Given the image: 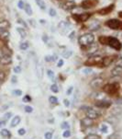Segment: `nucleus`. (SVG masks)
I'll return each mask as SVG.
<instances>
[{
	"label": "nucleus",
	"instance_id": "cd10ccee",
	"mask_svg": "<svg viewBox=\"0 0 122 139\" xmlns=\"http://www.w3.org/2000/svg\"><path fill=\"white\" fill-rule=\"evenodd\" d=\"M50 90H51L52 92H54V93H58V92H59L58 86H57L56 84H53V85H51V86H50Z\"/></svg>",
	"mask_w": 122,
	"mask_h": 139
},
{
	"label": "nucleus",
	"instance_id": "e433bc0d",
	"mask_svg": "<svg viewBox=\"0 0 122 139\" xmlns=\"http://www.w3.org/2000/svg\"><path fill=\"white\" fill-rule=\"evenodd\" d=\"M82 72H83V74L88 75V74L92 73V69H91V68H85V69H83V70H82Z\"/></svg>",
	"mask_w": 122,
	"mask_h": 139
},
{
	"label": "nucleus",
	"instance_id": "393cba45",
	"mask_svg": "<svg viewBox=\"0 0 122 139\" xmlns=\"http://www.w3.org/2000/svg\"><path fill=\"white\" fill-rule=\"evenodd\" d=\"M35 1H36L37 5L39 7L40 9H42V10H45L46 9V5H45V3H44L43 0H35Z\"/></svg>",
	"mask_w": 122,
	"mask_h": 139
},
{
	"label": "nucleus",
	"instance_id": "f704fd0d",
	"mask_svg": "<svg viewBox=\"0 0 122 139\" xmlns=\"http://www.w3.org/2000/svg\"><path fill=\"white\" fill-rule=\"evenodd\" d=\"M15 96H21L22 95V91L19 90V89H16V90H13L12 92Z\"/></svg>",
	"mask_w": 122,
	"mask_h": 139
},
{
	"label": "nucleus",
	"instance_id": "20e7f679",
	"mask_svg": "<svg viewBox=\"0 0 122 139\" xmlns=\"http://www.w3.org/2000/svg\"><path fill=\"white\" fill-rule=\"evenodd\" d=\"M85 65L86 66H93V65H101L102 67V57L98 56V55H94L89 57L86 62Z\"/></svg>",
	"mask_w": 122,
	"mask_h": 139
},
{
	"label": "nucleus",
	"instance_id": "0e129e2a",
	"mask_svg": "<svg viewBox=\"0 0 122 139\" xmlns=\"http://www.w3.org/2000/svg\"><path fill=\"white\" fill-rule=\"evenodd\" d=\"M59 1H63V0H59Z\"/></svg>",
	"mask_w": 122,
	"mask_h": 139
},
{
	"label": "nucleus",
	"instance_id": "69168bd1",
	"mask_svg": "<svg viewBox=\"0 0 122 139\" xmlns=\"http://www.w3.org/2000/svg\"><path fill=\"white\" fill-rule=\"evenodd\" d=\"M121 44H122V43H121Z\"/></svg>",
	"mask_w": 122,
	"mask_h": 139
},
{
	"label": "nucleus",
	"instance_id": "5701e85b",
	"mask_svg": "<svg viewBox=\"0 0 122 139\" xmlns=\"http://www.w3.org/2000/svg\"><path fill=\"white\" fill-rule=\"evenodd\" d=\"M17 31L19 33L20 37L22 39L26 38V36H27V31L25 30L23 28H17Z\"/></svg>",
	"mask_w": 122,
	"mask_h": 139
},
{
	"label": "nucleus",
	"instance_id": "2f4dec72",
	"mask_svg": "<svg viewBox=\"0 0 122 139\" xmlns=\"http://www.w3.org/2000/svg\"><path fill=\"white\" fill-rule=\"evenodd\" d=\"M5 78H6V74L3 71H0V83L4 82Z\"/></svg>",
	"mask_w": 122,
	"mask_h": 139
},
{
	"label": "nucleus",
	"instance_id": "c03bdc74",
	"mask_svg": "<svg viewBox=\"0 0 122 139\" xmlns=\"http://www.w3.org/2000/svg\"><path fill=\"white\" fill-rule=\"evenodd\" d=\"M115 64H116V65H118V66H120V67H122V59H121V58H118V60H116Z\"/></svg>",
	"mask_w": 122,
	"mask_h": 139
},
{
	"label": "nucleus",
	"instance_id": "c85d7f7f",
	"mask_svg": "<svg viewBox=\"0 0 122 139\" xmlns=\"http://www.w3.org/2000/svg\"><path fill=\"white\" fill-rule=\"evenodd\" d=\"M49 101L51 104H56L58 102V99L56 97H54V96H50L49 98Z\"/></svg>",
	"mask_w": 122,
	"mask_h": 139
},
{
	"label": "nucleus",
	"instance_id": "9b49d317",
	"mask_svg": "<svg viewBox=\"0 0 122 139\" xmlns=\"http://www.w3.org/2000/svg\"><path fill=\"white\" fill-rule=\"evenodd\" d=\"M116 57H117L116 55H109V56H106V57L102 58V67L109 66L110 64L115 61Z\"/></svg>",
	"mask_w": 122,
	"mask_h": 139
},
{
	"label": "nucleus",
	"instance_id": "09e8293b",
	"mask_svg": "<svg viewBox=\"0 0 122 139\" xmlns=\"http://www.w3.org/2000/svg\"><path fill=\"white\" fill-rule=\"evenodd\" d=\"M11 116H12V113H6L5 115H4V119L7 121V120H8Z\"/></svg>",
	"mask_w": 122,
	"mask_h": 139
},
{
	"label": "nucleus",
	"instance_id": "680f3d73",
	"mask_svg": "<svg viewBox=\"0 0 122 139\" xmlns=\"http://www.w3.org/2000/svg\"><path fill=\"white\" fill-rule=\"evenodd\" d=\"M118 16H119V18H122V11L118 12Z\"/></svg>",
	"mask_w": 122,
	"mask_h": 139
},
{
	"label": "nucleus",
	"instance_id": "58836bf2",
	"mask_svg": "<svg viewBox=\"0 0 122 139\" xmlns=\"http://www.w3.org/2000/svg\"><path fill=\"white\" fill-rule=\"evenodd\" d=\"M18 8H19L20 9H23V8H24V7H25L24 2H23L22 0H19V1H18Z\"/></svg>",
	"mask_w": 122,
	"mask_h": 139
},
{
	"label": "nucleus",
	"instance_id": "9d476101",
	"mask_svg": "<svg viewBox=\"0 0 122 139\" xmlns=\"http://www.w3.org/2000/svg\"><path fill=\"white\" fill-rule=\"evenodd\" d=\"M11 63H12L11 54H7V53H3V54L0 57V64H4V65H7V64H9Z\"/></svg>",
	"mask_w": 122,
	"mask_h": 139
},
{
	"label": "nucleus",
	"instance_id": "052dcab7",
	"mask_svg": "<svg viewBox=\"0 0 122 139\" xmlns=\"http://www.w3.org/2000/svg\"><path fill=\"white\" fill-rule=\"evenodd\" d=\"M39 22H40V23H42V24H44V23H45V20H44V19H40V20H39Z\"/></svg>",
	"mask_w": 122,
	"mask_h": 139
},
{
	"label": "nucleus",
	"instance_id": "13d9d810",
	"mask_svg": "<svg viewBox=\"0 0 122 139\" xmlns=\"http://www.w3.org/2000/svg\"><path fill=\"white\" fill-rule=\"evenodd\" d=\"M74 34H75V32H74V31H72V33L70 34V36H69V38H70V39H72V40H73V39L74 38V37H73V36H74Z\"/></svg>",
	"mask_w": 122,
	"mask_h": 139
},
{
	"label": "nucleus",
	"instance_id": "f3484780",
	"mask_svg": "<svg viewBox=\"0 0 122 139\" xmlns=\"http://www.w3.org/2000/svg\"><path fill=\"white\" fill-rule=\"evenodd\" d=\"M81 124H82L83 126L85 127H91L94 124V122H93V119H90V118L86 117V118H84L81 121Z\"/></svg>",
	"mask_w": 122,
	"mask_h": 139
},
{
	"label": "nucleus",
	"instance_id": "2eb2a0df",
	"mask_svg": "<svg viewBox=\"0 0 122 139\" xmlns=\"http://www.w3.org/2000/svg\"><path fill=\"white\" fill-rule=\"evenodd\" d=\"M111 75L113 76H119L122 75V67L116 65L112 70H111Z\"/></svg>",
	"mask_w": 122,
	"mask_h": 139
},
{
	"label": "nucleus",
	"instance_id": "ddd939ff",
	"mask_svg": "<svg viewBox=\"0 0 122 139\" xmlns=\"http://www.w3.org/2000/svg\"><path fill=\"white\" fill-rule=\"evenodd\" d=\"M87 48H86V53L88 54V55H92V54H94L95 53H97L98 51V44L97 43H95V42H93V43H91L90 45H88V46H86Z\"/></svg>",
	"mask_w": 122,
	"mask_h": 139
},
{
	"label": "nucleus",
	"instance_id": "6e6552de",
	"mask_svg": "<svg viewBox=\"0 0 122 139\" xmlns=\"http://www.w3.org/2000/svg\"><path fill=\"white\" fill-rule=\"evenodd\" d=\"M86 116L90 119H97L98 117L100 116V113H98L97 110L93 109V108H86Z\"/></svg>",
	"mask_w": 122,
	"mask_h": 139
},
{
	"label": "nucleus",
	"instance_id": "4c0bfd02",
	"mask_svg": "<svg viewBox=\"0 0 122 139\" xmlns=\"http://www.w3.org/2000/svg\"><path fill=\"white\" fill-rule=\"evenodd\" d=\"M86 139H100V137L97 135H89Z\"/></svg>",
	"mask_w": 122,
	"mask_h": 139
},
{
	"label": "nucleus",
	"instance_id": "a878e982",
	"mask_svg": "<svg viewBox=\"0 0 122 139\" xmlns=\"http://www.w3.org/2000/svg\"><path fill=\"white\" fill-rule=\"evenodd\" d=\"M0 134H1V135H2L3 137H10V136H11L10 132H9L7 129H2L1 132H0Z\"/></svg>",
	"mask_w": 122,
	"mask_h": 139
},
{
	"label": "nucleus",
	"instance_id": "4be33fe9",
	"mask_svg": "<svg viewBox=\"0 0 122 139\" xmlns=\"http://www.w3.org/2000/svg\"><path fill=\"white\" fill-rule=\"evenodd\" d=\"M19 123H20V117L19 116H15L12 119V122H11V127L17 126Z\"/></svg>",
	"mask_w": 122,
	"mask_h": 139
},
{
	"label": "nucleus",
	"instance_id": "7c9ffc66",
	"mask_svg": "<svg viewBox=\"0 0 122 139\" xmlns=\"http://www.w3.org/2000/svg\"><path fill=\"white\" fill-rule=\"evenodd\" d=\"M19 48H20L21 50H27V49L29 48V43H28V42H23V43H21V44L19 45Z\"/></svg>",
	"mask_w": 122,
	"mask_h": 139
},
{
	"label": "nucleus",
	"instance_id": "c756f323",
	"mask_svg": "<svg viewBox=\"0 0 122 139\" xmlns=\"http://www.w3.org/2000/svg\"><path fill=\"white\" fill-rule=\"evenodd\" d=\"M55 56H51V55H46L45 56V61L46 62H52V61H54L55 59Z\"/></svg>",
	"mask_w": 122,
	"mask_h": 139
},
{
	"label": "nucleus",
	"instance_id": "1a4fd4ad",
	"mask_svg": "<svg viewBox=\"0 0 122 139\" xmlns=\"http://www.w3.org/2000/svg\"><path fill=\"white\" fill-rule=\"evenodd\" d=\"M76 4L73 0H68V1H64L62 4H61V8L64 10H72L75 8Z\"/></svg>",
	"mask_w": 122,
	"mask_h": 139
},
{
	"label": "nucleus",
	"instance_id": "37998d69",
	"mask_svg": "<svg viewBox=\"0 0 122 139\" xmlns=\"http://www.w3.org/2000/svg\"><path fill=\"white\" fill-rule=\"evenodd\" d=\"M47 75H48V76H49L50 78H53L54 77V73L51 71V70H47Z\"/></svg>",
	"mask_w": 122,
	"mask_h": 139
},
{
	"label": "nucleus",
	"instance_id": "de8ad7c7",
	"mask_svg": "<svg viewBox=\"0 0 122 139\" xmlns=\"http://www.w3.org/2000/svg\"><path fill=\"white\" fill-rule=\"evenodd\" d=\"M45 139H51L52 138V134L51 133H50V132H48V133H46L45 134Z\"/></svg>",
	"mask_w": 122,
	"mask_h": 139
},
{
	"label": "nucleus",
	"instance_id": "6ab92c4d",
	"mask_svg": "<svg viewBox=\"0 0 122 139\" xmlns=\"http://www.w3.org/2000/svg\"><path fill=\"white\" fill-rule=\"evenodd\" d=\"M96 105L97 107H100V108H108V107H110V105H111V102L107 101H97L96 103Z\"/></svg>",
	"mask_w": 122,
	"mask_h": 139
},
{
	"label": "nucleus",
	"instance_id": "39448f33",
	"mask_svg": "<svg viewBox=\"0 0 122 139\" xmlns=\"http://www.w3.org/2000/svg\"><path fill=\"white\" fill-rule=\"evenodd\" d=\"M108 45L111 48H113V49H115L117 51H120L122 48L121 42L117 38H114V37H109V39H108Z\"/></svg>",
	"mask_w": 122,
	"mask_h": 139
},
{
	"label": "nucleus",
	"instance_id": "bf43d9fd",
	"mask_svg": "<svg viewBox=\"0 0 122 139\" xmlns=\"http://www.w3.org/2000/svg\"><path fill=\"white\" fill-rule=\"evenodd\" d=\"M118 58H121L122 59V51H120V53H119V54H118Z\"/></svg>",
	"mask_w": 122,
	"mask_h": 139
},
{
	"label": "nucleus",
	"instance_id": "7ed1b4c3",
	"mask_svg": "<svg viewBox=\"0 0 122 139\" xmlns=\"http://www.w3.org/2000/svg\"><path fill=\"white\" fill-rule=\"evenodd\" d=\"M118 89H119V85H118V82L108 84V85L104 86V88H103V90H104L106 93L109 94V95H114V94H116V93L118 91Z\"/></svg>",
	"mask_w": 122,
	"mask_h": 139
},
{
	"label": "nucleus",
	"instance_id": "79ce46f5",
	"mask_svg": "<svg viewBox=\"0 0 122 139\" xmlns=\"http://www.w3.org/2000/svg\"><path fill=\"white\" fill-rule=\"evenodd\" d=\"M32 111H33L32 107H30V106H26V107H25V112H26V113H32Z\"/></svg>",
	"mask_w": 122,
	"mask_h": 139
},
{
	"label": "nucleus",
	"instance_id": "a19ab883",
	"mask_svg": "<svg viewBox=\"0 0 122 139\" xmlns=\"http://www.w3.org/2000/svg\"><path fill=\"white\" fill-rule=\"evenodd\" d=\"M14 72H15L16 74H19V73L21 72V67L18 66H18H15V67H14Z\"/></svg>",
	"mask_w": 122,
	"mask_h": 139
},
{
	"label": "nucleus",
	"instance_id": "603ef678",
	"mask_svg": "<svg viewBox=\"0 0 122 139\" xmlns=\"http://www.w3.org/2000/svg\"><path fill=\"white\" fill-rule=\"evenodd\" d=\"M73 87H70V88L68 89V90H67V94H68V95H70V94H71V93L73 92Z\"/></svg>",
	"mask_w": 122,
	"mask_h": 139
},
{
	"label": "nucleus",
	"instance_id": "72a5a7b5",
	"mask_svg": "<svg viewBox=\"0 0 122 139\" xmlns=\"http://www.w3.org/2000/svg\"><path fill=\"white\" fill-rule=\"evenodd\" d=\"M100 131H101L102 133H108V126L105 125V124H102V125L100 126Z\"/></svg>",
	"mask_w": 122,
	"mask_h": 139
},
{
	"label": "nucleus",
	"instance_id": "e2e57ef3",
	"mask_svg": "<svg viewBox=\"0 0 122 139\" xmlns=\"http://www.w3.org/2000/svg\"><path fill=\"white\" fill-rule=\"evenodd\" d=\"M120 37H121V39H122V33H121V35H120Z\"/></svg>",
	"mask_w": 122,
	"mask_h": 139
},
{
	"label": "nucleus",
	"instance_id": "8fccbe9b",
	"mask_svg": "<svg viewBox=\"0 0 122 139\" xmlns=\"http://www.w3.org/2000/svg\"><path fill=\"white\" fill-rule=\"evenodd\" d=\"M63 102H64V105H65L66 107H69V106H70V101H68V100H64Z\"/></svg>",
	"mask_w": 122,
	"mask_h": 139
},
{
	"label": "nucleus",
	"instance_id": "473e14b6",
	"mask_svg": "<svg viewBox=\"0 0 122 139\" xmlns=\"http://www.w3.org/2000/svg\"><path fill=\"white\" fill-rule=\"evenodd\" d=\"M70 135H71V132H70L69 130L64 131V132H63V134H62V136H63V137H65V138H68Z\"/></svg>",
	"mask_w": 122,
	"mask_h": 139
},
{
	"label": "nucleus",
	"instance_id": "4468645a",
	"mask_svg": "<svg viewBox=\"0 0 122 139\" xmlns=\"http://www.w3.org/2000/svg\"><path fill=\"white\" fill-rule=\"evenodd\" d=\"M103 82H104V80L102 77H95L94 79H92L90 81V86L92 88H98L103 84Z\"/></svg>",
	"mask_w": 122,
	"mask_h": 139
},
{
	"label": "nucleus",
	"instance_id": "ea45409f",
	"mask_svg": "<svg viewBox=\"0 0 122 139\" xmlns=\"http://www.w3.org/2000/svg\"><path fill=\"white\" fill-rule=\"evenodd\" d=\"M61 127L62 128V129H69L70 125H69V124H68V123H66V122H63V123L61 124Z\"/></svg>",
	"mask_w": 122,
	"mask_h": 139
},
{
	"label": "nucleus",
	"instance_id": "3c124183",
	"mask_svg": "<svg viewBox=\"0 0 122 139\" xmlns=\"http://www.w3.org/2000/svg\"><path fill=\"white\" fill-rule=\"evenodd\" d=\"M18 23H20V24H22V25L25 26V27H27V24L25 23L22 19H18Z\"/></svg>",
	"mask_w": 122,
	"mask_h": 139
},
{
	"label": "nucleus",
	"instance_id": "f03ea898",
	"mask_svg": "<svg viewBox=\"0 0 122 139\" xmlns=\"http://www.w3.org/2000/svg\"><path fill=\"white\" fill-rule=\"evenodd\" d=\"M106 25L114 30H122V21L116 19H111L108 20L106 22Z\"/></svg>",
	"mask_w": 122,
	"mask_h": 139
},
{
	"label": "nucleus",
	"instance_id": "a18cd8bd",
	"mask_svg": "<svg viewBox=\"0 0 122 139\" xmlns=\"http://www.w3.org/2000/svg\"><path fill=\"white\" fill-rule=\"evenodd\" d=\"M30 101H31V98H30L29 95H26L24 98H23V101H24V102H29Z\"/></svg>",
	"mask_w": 122,
	"mask_h": 139
},
{
	"label": "nucleus",
	"instance_id": "4d7b16f0",
	"mask_svg": "<svg viewBox=\"0 0 122 139\" xmlns=\"http://www.w3.org/2000/svg\"><path fill=\"white\" fill-rule=\"evenodd\" d=\"M12 83H17V76H12Z\"/></svg>",
	"mask_w": 122,
	"mask_h": 139
},
{
	"label": "nucleus",
	"instance_id": "49530a36",
	"mask_svg": "<svg viewBox=\"0 0 122 139\" xmlns=\"http://www.w3.org/2000/svg\"><path fill=\"white\" fill-rule=\"evenodd\" d=\"M18 133L19 135H24L25 134H26V130L23 129V128H21V129H19V130L18 131Z\"/></svg>",
	"mask_w": 122,
	"mask_h": 139
},
{
	"label": "nucleus",
	"instance_id": "6e6d98bb",
	"mask_svg": "<svg viewBox=\"0 0 122 139\" xmlns=\"http://www.w3.org/2000/svg\"><path fill=\"white\" fill-rule=\"evenodd\" d=\"M4 125H6V121L4 120V121H2V122H0V128L1 127H3Z\"/></svg>",
	"mask_w": 122,
	"mask_h": 139
},
{
	"label": "nucleus",
	"instance_id": "f8f14e48",
	"mask_svg": "<svg viewBox=\"0 0 122 139\" xmlns=\"http://www.w3.org/2000/svg\"><path fill=\"white\" fill-rule=\"evenodd\" d=\"M113 8H114V4H111V5L108 6V7H105V8H103L99 9L97 11V14L101 15V16H106V15L109 14V13L113 10Z\"/></svg>",
	"mask_w": 122,
	"mask_h": 139
},
{
	"label": "nucleus",
	"instance_id": "dca6fc26",
	"mask_svg": "<svg viewBox=\"0 0 122 139\" xmlns=\"http://www.w3.org/2000/svg\"><path fill=\"white\" fill-rule=\"evenodd\" d=\"M9 28H10V23L7 20L0 21V32L1 31H5V30H8Z\"/></svg>",
	"mask_w": 122,
	"mask_h": 139
},
{
	"label": "nucleus",
	"instance_id": "a211bd4d",
	"mask_svg": "<svg viewBox=\"0 0 122 139\" xmlns=\"http://www.w3.org/2000/svg\"><path fill=\"white\" fill-rule=\"evenodd\" d=\"M9 36H10V34H9L8 30H5V31H1V32H0V39H1L3 41H5V42L8 41Z\"/></svg>",
	"mask_w": 122,
	"mask_h": 139
},
{
	"label": "nucleus",
	"instance_id": "5fc2aeb1",
	"mask_svg": "<svg viewBox=\"0 0 122 139\" xmlns=\"http://www.w3.org/2000/svg\"><path fill=\"white\" fill-rule=\"evenodd\" d=\"M29 22H30V24L33 26V27H36V23H35V20H33V19H29Z\"/></svg>",
	"mask_w": 122,
	"mask_h": 139
},
{
	"label": "nucleus",
	"instance_id": "b1692460",
	"mask_svg": "<svg viewBox=\"0 0 122 139\" xmlns=\"http://www.w3.org/2000/svg\"><path fill=\"white\" fill-rule=\"evenodd\" d=\"M24 9H25V12L27 13V15H29V16H31L32 15V8H31V7H30L29 4H25Z\"/></svg>",
	"mask_w": 122,
	"mask_h": 139
},
{
	"label": "nucleus",
	"instance_id": "423d86ee",
	"mask_svg": "<svg viewBox=\"0 0 122 139\" xmlns=\"http://www.w3.org/2000/svg\"><path fill=\"white\" fill-rule=\"evenodd\" d=\"M98 4V0H84L81 3V7L84 9H90L92 8H95Z\"/></svg>",
	"mask_w": 122,
	"mask_h": 139
},
{
	"label": "nucleus",
	"instance_id": "aec40b11",
	"mask_svg": "<svg viewBox=\"0 0 122 139\" xmlns=\"http://www.w3.org/2000/svg\"><path fill=\"white\" fill-rule=\"evenodd\" d=\"M59 29L61 30V33H65L69 29V25L65 21H61V23L59 24Z\"/></svg>",
	"mask_w": 122,
	"mask_h": 139
},
{
	"label": "nucleus",
	"instance_id": "bb28decb",
	"mask_svg": "<svg viewBox=\"0 0 122 139\" xmlns=\"http://www.w3.org/2000/svg\"><path fill=\"white\" fill-rule=\"evenodd\" d=\"M72 54H73V52H72V51H69V50L63 51V52L61 53V55H62L63 58H69Z\"/></svg>",
	"mask_w": 122,
	"mask_h": 139
},
{
	"label": "nucleus",
	"instance_id": "c9c22d12",
	"mask_svg": "<svg viewBox=\"0 0 122 139\" xmlns=\"http://www.w3.org/2000/svg\"><path fill=\"white\" fill-rule=\"evenodd\" d=\"M49 15H50V17H55L57 15L56 10H54L53 8H50L49 9Z\"/></svg>",
	"mask_w": 122,
	"mask_h": 139
},
{
	"label": "nucleus",
	"instance_id": "412c9836",
	"mask_svg": "<svg viewBox=\"0 0 122 139\" xmlns=\"http://www.w3.org/2000/svg\"><path fill=\"white\" fill-rule=\"evenodd\" d=\"M108 39L109 37H107V36H100L98 38V41L103 45H108Z\"/></svg>",
	"mask_w": 122,
	"mask_h": 139
},
{
	"label": "nucleus",
	"instance_id": "f257e3e1",
	"mask_svg": "<svg viewBox=\"0 0 122 139\" xmlns=\"http://www.w3.org/2000/svg\"><path fill=\"white\" fill-rule=\"evenodd\" d=\"M78 41L82 47H86L95 41V36L92 33H86L79 37Z\"/></svg>",
	"mask_w": 122,
	"mask_h": 139
},
{
	"label": "nucleus",
	"instance_id": "864d4df0",
	"mask_svg": "<svg viewBox=\"0 0 122 139\" xmlns=\"http://www.w3.org/2000/svg\"><path fill=\"white\" fill-rule=\"evenodd\" d=\"M62 64H63V60H62V59H60V60H59V62H58V64H57V65H58L59 67H61V66H62Z\"/></svg>",
	"mask_w": 122,
	"mask_h": 139
},
{
	"label": "nucleus",
	"instance_id": "0eeeda50",
	"mask_svg": "<svg viewBox=\"0 0 122 139\" xmlns=\"http://www.w3.org/2000/svg\"><path fill=\"white\" fill-rule=\"evenodd\" d=\"M90 17H91L90 13H83V14H80V15L73 14V18L77 22H86L89 19Z\"/></svg>",
	"mask_w": 122,
	"mask_h": 139
}]
</instances>
